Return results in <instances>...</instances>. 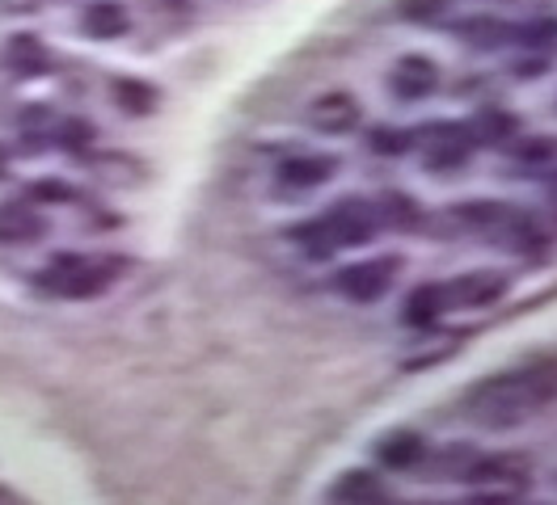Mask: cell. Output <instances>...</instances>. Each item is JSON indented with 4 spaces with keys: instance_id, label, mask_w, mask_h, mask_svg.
Returning a JSON list of instances; mask_svg holds the SVG:
<instances>
[{
    "instance_id": "obj_12",
    "label": "cell",
    "mask_w": 557,
    "mask_h": 505,
    "mask_svg": "<svg viewBox=\"0 0 557 505\" xmlns=\"http://www.w3.org/2000/svg\"><path fill=\"white\" fill-rule=\"evenodd\" d=\"M305 118L321 135H350L363 123V101L355 98V93L334 89V93H321V98L309 101V114Z\"/></svg>"
},
{
    "instance_id": "obj_15",
    "label": "cell",
    "mask_w": 557,
    "mask_h": 505,
    "mask_svg": "<svg viewBox=\"0 0 557 505\" xmlns=\"http://www.w3.org/2000/svg\"><path fill=\"white\" fill-rule=\"evenodd\" d=\"M511 173L507 177H541L545 168L557 165V135H516L507 143Z\"/></svg>"
},
{
    "instance_id": "obj_18",
    "label": "cell",
    "mask_w": 557,
    "mask_h": 505,
    "mask_svg": "<svg viewBox=\"0 0 557 505\" xmlns=\"http://www.w3.org/2000/svg\"><path fill=\"white\" fill-rule=\"evenodd\" d=\"M453 34L469 47V51H482V55H494L503 47H511V22L503 17H490V13H478V17H460L453 26Z\"/></svg>"
},
{
    "instance_id": "obj_8",
    "label": "cell",
    "mask_w": 557,
    "mask_h": 505,
    "mask_svg": "<svg viewBox=\"0 0 557 505\" xmlns=\"http://www.w3.org/2000/svg\"><path fill=\"white\" fill-rule=\"evenodd\" d=\"M440 85H444V67H440L435 55L406 51V55H397L393 67H388V93L401 101V105H414V101L435 98Z\"/></svg>"
},
{
    "instance_id": "obj_17",
    "label": "cell",
    "mask_w": 557,
    "mask_h": 505,
    "mask_svg": "<svg viewBox=\"0 0 557 505\" xmlns=\"http://www.w3.org/2000/svg\"><path fill=\"white\" fill-rule=\"evenodd\" d=\"M376 224L388 228V232H418V228H426V206L414 199V194H406V190H381L376 199Z\"/></svg>"
},
{
    "instance_id": "obj_13",
    "label": "cell",
    "mask_w": 557,
    "mask_h": 505,
    "mask_svg": "<svg viewBox=\"0 0 557 505\" xmlns=\"http://www.w3.org/2000/svg\"><path fill=\"white\" fill-rule=\"evenodd\" d=\"M325 497H330V502H343V505H381L393 497V489H388V480H384L381 471L347 468L334 476V484L325 489Z\"/></svg>"
},
{
    "instance_id": "obj_16",
    "label": "cell",
    "mask_w": 557,
    "mask_h": 505,
    "mask_svg": "<svg viewBox=\"0 0 557 505\" xmlns=\"http://www.w3.org/2000/svg\"><path fill=\"white\" fill-rule=\"evenodd\" d=\"M0 60H4V67H9L13 76L35 80V76H47V67H51V51H47V42H42L38 34L22 30V34H9V38H4Z\"/></svg>"
},
{
    "instance_id": "obj_10",
    "label": "cell",
    "mask_w": 557,
    "mask_h": 505,
    "mask_svg": "<svg viewBox=\"0 0 557 505\" xmlns=\"http://www.w3.org/2000/svg\"><path fill=\"white\" fill-rule=\"evenodd\" d=\"M465 123H469V135H473L478 152H482V148H490V152H507V143L523 131L520 114H516V110H507V105H498V101L478 105Z\"/></svg>"
},
{
    "instance_id": "obj_3",
    "label": "cell",
    "mask_w": 557,
    "mask_h": 505,
    "mask_svg": "<svg viewBox=\"0 0 557 505\" xmlns=\"http://www.w3.org/2000/svg\"><path fill=\"white\" fill-rule=\"evenodd\" d=\"M414 152L426 173L453 177L460 168H469V161L478 156V143H473V135H469V123L435 118V123L414 127Z\"/></svg>"
},
{
    "instance_id": "obj_26",
    "label": "cell",
    "mask_w": 557,
    "mask_h": 505,
    "mask_svg": "<svg viewBox=\"0 0 557 505\" xmlns=\"http://www.w3.org/2000/svg\"><path fill=\"white\" fill-rule=\"evenodd\" d=\"M536 181H541V194H545V219H549V228L557 232V165L545 168Z\"/></svg>"
},
{
    "instance_id": "obj_21",
    "label": "cell",
    "mask_w": 557,
    "mask_h": 505,
    "mask_svg": "<svg viewBox=\"0 0 557 505\" xmlns=\"http://www.w3.org/2000/svg\"><path fill=\"white\" fill-rule=\"evenodd\" d=\"M110 98H114V105L123 114H132V118H144V114H152L161 105V93L148 80H139V76H114L110 80Z\"/></svg>"
},
{
    "instance_id": "obj_4",
    "label": "cell",
    "mask_w": 557,
    "mask_h": 505,
    "mask_svg": "<svg viewBox=\"0 0 557 505\" xmlns=\"http://www.w3.org/2000/svg\"><path fill=\"white\" fill-rule=\"evenodd\" d=\"M119 266L114 257H89V253H60L51 266L42 269V287L60 300H94L102 295L106 287L119 278Z\"/></svg>"
},
{
    "instance_id": "obj_5",
    "label": "cell",
    "mask_w": 557,
    "mask_h": 505,
    "mask_svg": "<svg viewBox=\"0 0 557 505\" xmlns=\"http://www.w3.org/2000/svg\"><path fill=\"white\" fill-rule=\"evenodd\" d=\"M401 269H406V257H401V253H384V257H368V262H350V266L334 269V291H338L347 303L368 307V303H381L384 295L393 291V282H397Z\"/></svg>"
},
{
    "instance_id": "obj_22",
    "label": "cell",
    "mask_w": 557,
    "mask_h": 505,
    "mask_svg": "<svg viewBox=\"0 0 557 505\" xmlns=\"http://www.w3.org/2000/svg\"><path fill=\"white\" fill-rule=\"evenodd\" d=\"M363 143H368V152L372 156H410L414 152V127H388V123H376V127H368L363 135Z\"/></svg>"
},
{
    "instance_id": "obj_28",
    "label": "cell",
    "mask_w": 557,
    "mask_h": 505,
    "mask_svg": "<svg viewBox=\"0 0 557 505\" xmlns=\"http://www.w3.org/2000/svg\"><path fill=\"white\" fill-rule=\"evenodd\" d=\"M490 4H494V0H490Z\"/></svg>"
},
{
    "instance_id": "obj_27",
    "label": "cell",
    "mask_w": 557,
    "mask_h": 505,
    "mask_svg": "<svg viewBox=\"0 0 557 505\" xmlns=\"http://www.w3.org/2000/svg\"><path fill=\"white\" fill-rule=\"evenodd\" d=\"M38 9H42V0H0L4 17H35Z\"/></svg>"
},
{
    "instance_id": "obj_2",
    "label": "cell",
    "mask_w": 557,
    "mask_h": 505,
    "mask_svg": "<svg viewBox=\"0 0 557 505\" xmlns=\"http://www.w3.org/2000/svg\"><path fill=\"white\" fill-rule=\"evenodd\" d=\"M465 484H478L473 502H520L532 489V455L523 451H494V455H473L469 468L460 471Z\"/></svg>"
},
{
    "instance_id": "obj_20",
    "label": "cell",
    "mask_w": 557,
    "mask_h": 505,
    "mask_svg": "<svg viewBox=\"0 0 557 505\" xmlns=\"http://www.w3.org/2000/svg\"><path fill=\"white\" fill-rule=\"evenodd\" d=\"M47 236V219L26 202H4L0 206V244H30Z\"/></svg>"
},
{
    "instance_id": "obj_24",
    "label": "cell",
    "mask_w": 557,
    "mask_h": 505,
    "mask_svg": "<svg viewBox=\"0 0 557 505\" xmlns=\"http://www.w3.org/2000/svg\"><path fill=\"white\" fill-rule=\"evenodd\" d=\"M453 4L456 0H393L397 17H401V22H410V26H431V22H440Z\"/></svg>"
},
{
    "instance_id": "obj_14",
    "label": "cell",
    "mask_w": 557,
    "mask_h": 505,
    "mask_svg": "<svg viewBox=\"0 0 557 505\" xmlns=\"http://www.w3.org/2000/svg\"><path fill=\"white\" fill-rule=\"evenodd\" d=\"M448 312H453V307H448L444 282H418V287L406 291V300H401V325L426 333V329H435Z\"/></svg>"
},
{
    "instance_id": "obj_25",
    "label": "cell",
    "mask_w": 557,
    "mask_h": 505,
    "mask_svg": "<svg viewBox=\"0 0 557 505\" xmlns=\"http://www.w3.org/2000/svg\"><path fill=\"white\" fill-rule=\"evenodd\" d=\"M60 135H64L60 143H64L69 152H85V148H89V139H94V127H89L85 118H72V123H64V131Z\"/></svg>"
},
{
    "instance_id": "obj_1",
    "label": "cell",
    "mask_w": 557,
    "mask_h": 505,
    "mask_svg": "<svg viewBox=\"0 0 557 505\" xmlns=\"http://www.w3.org/2000/svg\"><path fill=\"white\" fill-rule=\"evenodd\" d=\"M557 401V358H532L523 367L494 370L482 375L478 383L465 388L460 413L478 430H520L523 421L541 417Z\"/></svg>"
},
{
    "instance_id": "obj_7",
    "label": "cell",
    "mask_w": 557,
    "mask_h": 505,
    "mask_svg": "<svg viewBox=\"0 0 557 505\" xmlns=\"http://www.w3.org/2000/svg\"><path fill=\"white\" fill-rule=\"evenodd\" d=\"M511 287H516V274H511V269H494V266L465 269V274H456V278L444 282V291H448V307H453V312H482V307H498V303L511 295Z\"/></svg>"
},
{
    "instance_id": "obj_9",
    "label": "cell",
    "mask_w": 557,
    "mask_h": 505,
    "mask_svg": "<svg viewBox=\"0 0 557 505\" xmlns=\"http://www.w3.org/2000/svg\"><path fill=\"white\" fill-rule=\"evenodd\" d=\"M338 173V156L334 152H292L283 156L275 168L278 190H292V194H305V190H317L325 181H334Z\"/></svg>"
},
{
    "instance_id": "obj_6",
    "label": "cell",
    "mask_w": 557,
    "mask_h": 505,
    "mask_svg": "<svg viewBox=\"0 0 557 505\" xmlns=\"http://www.w3.org/2000/svg\"><path fill=\"white\" fill-rule=\"evenodd\" d=\"M321 228L330 236V244L343 253V249H363V244H372L376 232H381V224H376V206L372 199H363V194H343V199H334L321 215Z\"/></svg>"
},
{
    "instance_id": "obj_23",
    "label": "cell",
    "mask_w": 557,
    "mask_h": 505,
    "mask_svg": "<svg viewBox=\"0 0 557 505\" xmlns=\"http://www.w3.org/2000/svg\"><path fill=\"white\" fill-rule=\"evenodd\" d=\"M287 240H292L309 262H330V257L338 253V249L330 244V236H325V228H321L317 215L313 219H305V224H292V228H287Z\"/></svg>"
},
{
    "instance_id": "obj_19",
    "label": "cell",
    "mask_w": 557,
    "mask_h": 505,
    "mask_svg": "<svg viewBox=\"0 0 557 505\" xmlns=\"http://www.w3.org/2000/svg\"><path fill=\"white\" fill-rule=\"evenodd\" d=\"M81 30H85V38H98V42L123 38V34L132 30V13H127L123 0H94L81 13Z\"/></svg>"
},
{
    "instance_id": "obj_11",
    "label": "cell",
    "mask_w": 557,
    "mask_h": 505,
    "mask_svg": "<svg viewBox=\"0 0 557 505\" xmlns=\"http://www.w3.org/2000/svg\"><path fill=\"white\" fill-rule=\"evenodd\" d=\"M372 455L384 471H414L426 464L431 455V442L426 434H418L410 426H397V430H384L376 442H372Z\"/></svg>"
}]
</instances>
